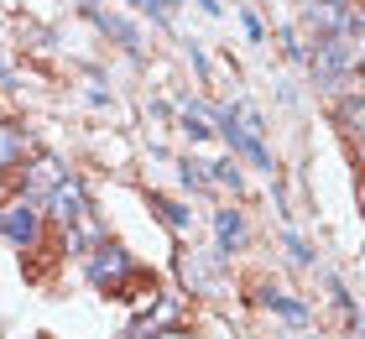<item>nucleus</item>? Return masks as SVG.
Masks as SVG:
<instances>
[{"instance_id": "1", "label": "nucleus", "mask_w": 365, "mask_h": 339, "mask_svg": "<svg viewBox=\"0 0 365 339\" xmlns=\"http://www.w3.org/2000/svg\"><path fill=\"white\" fill-rule=\"evenodd\" d=\"M308 74H313V84L319 89H329V94H339L344 84H350L360 68H365V21L355 16L344 31H329V37H313V47H308Z\"/></svg>"}, {"instance_id": "2", "label": "nucleus", "mask_w": 365, "mask_h": 339, "mask_svg": "<svg viewBox=\"0 0 365 339\" xmlns=\"http://www.w3.org/2000/svg\"><path fill=\"white\" fill-rule=\"evenodd\" d=\"M350 21H355V6H350V0H308V11H303V26L313 31V37L344 31Z\"/></svg>"}, {"instance_id": "3", "label": "nucleus", "mask_w": 365, "mask_h": 339, "mask_svg": "<svg viewBox=\"0 0 365 339\" xmlns=\"http://www.w3.org/2000/svg\"><path fill=\"white\" fill-rule=\"evenodd\" d=\"M220 251H214V256H188V251H182L178 256V277H182V287H188V293H214V277H220Z\"/></svg>"}, {"instance_id": "4", "label": "nucleus", "mask_w": 365, "mask_h": 339, "mask_svg": "<svg viewBox=\"0 0 365 339\" xmlns=\"http://www.w3.org/2000/svg\"><path fill=\"white\" fill-rule=\"evenodd\" d=\"M47 203H53V214L63 219V225H73V219H84V214H89V198H84V188H78L73 178H58V183H53V193H47Z\"/></svg>"}, {"instance_id": "5", "label": "nucleus", "mask_w": 365, "mask_h": 339, "mask_svg": "<svg viewBox=\"0 0 365 339\" xmlns=\"http://www.w3.org/2000/svg\"><path fill=\"white\" fill-rule=\"evenodd\" d=\"M261 308L277 313V318H287L292 329H313V313H308V303H297L287 293H277V287H261Z\"/></svg>"}, {"instance_id": "6", "label": "nucleus", "mask_w": 365, "mask_h": 339, "mask_svg": "<svg viewBox=\"0 0 365 339\" xmlns=\"http://www.w3.org/2000/svg\"><path fill=\"white\" fill-rule=\"evenodd\" d=\"M89 277H94V287H110V293H120V282L130 277V256H125V251H110V246H105V256L89 266Z\"/></svg>"}, {"instance_id": "7", "label": "nucleus", "mask_w": 365, "mask_h": 339, "mask_svg": "<svg viewBox=\"0 0 365 339\" xmlns=\"http://www.w3.org/2000/svg\"><path fill=\"white\" fill-rule=\"evenodd\" d=\"M0 230H6L11 241L31 246V241H37V209H31V203H16L11 214H0Z\"/></svg>"}, {"instance_id": "8", "label": "nucleus", "mask_w": 365, "mask_h": 339, "mask_svg": "<svg viewBox=\"0 0 365 339\" xmlns=\"http://www.w3.org/2000/svg\"><path fill=\"white\" fill-rule=\"evenodd\" d=\"M214 230H220V256H230V251L245 241V225H240L235 209H220V214H214Z\"/></svg>"}, {"instance_id": "9", "label": "nucleus", "mask_w": 365, "mask_h": 339, "mask_svg": "<svg viewBox=\"0 0 365 339\" xmlns=\"http://www.w3.org/2000/svg\"><path fill=\"white\" fill-rule=\"evenodd\" d=\"M339 126L355 136V141L365 146V94H350V99H339Z\"/></svg>"}, {"instance_id": "10", "label": "nucleus", "mask_w": 365, "mask_h": 339, "mask_svg": "<svg viewBox=\"0 0 365 339\" xmlns=\"http://www.w3.org/2000/svg\"><path fill=\"white\" fill-rule=\"evenodd\" d=\"M94 21L105 26L110 37H120V47H125V53H141V42H136V26H125L120 16H99V11H94Z\"/></svg>"}, {"instance_id": "11", "label": "nucleus", "mask_w": 365, "mask_h": 339, "mask_svg": "<svg viewBox=\"0 0 365 339\" xmlns=\"http://www.w3.org/2000/svg\"><path fill=\"white\" fill-rule=\"evenodd\" d=\"M21 146H26V136H21V131L0 126V173H6V167H16V157H21Z\"/></svg>"}, {"instance_id": "12", "label": "nucleus", "mask_w": 365, "mask_h": 339, "mask_svg": "<svg viewBox=\"0 0 365 339\" xmlns=\"http://www.w3.org/2000/svg\"><path fill=\"white\" fill-rule=\"evenodd\" d=\"M152 209H157L162 219H168V225H173V230H188V225H193V214H188V209H182V203H178V198H152Z\"/></svg>"}, {"instance_id": "13", "label": "nucleus", "mask_w": 365, "mask_h": 339, "mask_svg": "<svg viewBox=\"0 0 365 339\" xmlns=\"http://www.w3.org/2000/svg\"><path fill=\"white\" fill-rule=\"evenodd\" d=\"M209 167H214V173H209L214 183H225V188L240 193V162H235V157H220V162H209Z\"/></svg>"}, {"instance_id": "14", "label": "nucleus", "mask_w": 365, "mask_h": 339, "mask_svg": "<svg viewBox=\"0 0 365 339\" xmlns=\"http://www.w3.org/2000/svg\"><path fill=\"white\" fill-rule=\"evenodd\" d=\"M287 251H292V261H297V266H313V251L297 241V235H287Z\"/></svg>"}, {"instance_id": "15", "label": "nucleus", "mask_w": 365, "mask_h": 339, "mask_svg": "<svg viewBox=\"0 0 365 339\" xmlns=\"http://www.w3.org/2000/svg\"><path fill=\"white\" fill-rule=\"evenodd\" d=\"M240 26H245V37H251V42L267 37V31H261V16H256V11H245V16H240Z\"/></svg>"}, {"instance_id": "16", "label": "nucleus", "mask_w": 365, "mask_h": 339, "mask_svg": "<svg viewBox=\"0 0 365 339\" xmlns=\"http://www.w3.org/2000/svg\"><path fill=\"white\" fill-rule=\"evenodd\" d=\"M182 183H188V188H209V173H198V167L188 162V167H182Z\"/></svg>"}, {"instance_id": "17", "label": "nucleus", "mask_w": 365, "mask_h": 339, "mask_svg": "<svg viewBox=\"0 0 365 339\" xmlns=\"http://www.w3.org/2000/svg\"><path fill=\"white\" fill-rule=\"evenodd\" d=\"M152 339H198V334H188V329H162V334H152Z\"/></svg>"}, {"instance_id": "18", "label": "nucleus", "mask_w": 365, "mask_h": 339, "mask_svg": "<svg viewBox=\"0 0 365 339\" xmlns=\"http://www.w3.org/2000/svg\"><path fill=\"white\" fill-rule=\"evenodd\" d=\"M198 6H204L209 16H220V0H198Z\"/></svg>"}, {"instance_id": "19", "label": "nucleus", "mask_w": 365, "mask_h": 339, "mask_svg": "<svg viewBox=\"0 0 365 339\" xmlns=\"http://www.w3.org/2000/svg\"><path fill=\"white\" fill-rule=\"evenodd\" d=\"M360 183H365V178H360Z\"/></svg>"}]
</instances>
